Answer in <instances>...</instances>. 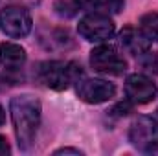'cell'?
<instances>
[{
    "label": "cell",
    "mask_w": 158,
    "mask_h": 156,
    "mask_svg": "<svg viewBox=\"0 0 158 156\" xmlns=\"http://www.w3.org/2000/svg\"><path fill=\"white\" fill-rule=\"evenodd\" d=\"M9 112H11V121H13L19 147L22 151H30L31 145L35 143L40 127L42 107H40L39 97L31 94L15 96L9 101Z\"/></svg>",
    "instance_id": "cell-1"
},
{
    "label": "cell",
    "mask_w": 158,
    "mask_h": 156,
    "mask_svg": "<svg viewBox=\"0 0 158 156\" xmlns=\"http://www.w3.org/2000/svg\"><path fill=\"white\" fill-rule=\"evenodd\" d=\"M83 77L81 66L76 63H63V61H46L40 63L37 68V79L52 90H66L70 83H77Z\"/></svg>",
    "instance_id": "cell-2"
},
{
    "label": "cell",
    "mask_w": 158,
    "mask_h": 156,
    "mask_svg": "<svg viewBox=\"0 0 158 156\" xmlns=\"http://www.w3.org/2000/svg\"><path fill=\"white\" fill-rule=\"evenodd\" d=\"M129 142L145 154H158V121L149 116H138L129 129Z\"/></svg>",
    "instance_id": "cell-3"
},
{
    "label": "cell",
    "mask_w": 158,
    "mask_h": 156,
    "mask_svg": "<svg viewBox=\"0 0 158 156\" xmlns=\"http://www.w3.org/2000/svg\"><path fill=\"white\" fill-rule=\"evenodd\" d=\"M33 28L31 15L22 6H6L0 9V30L11 39L26 37Z\"/></svg>",
    "instance_id": "cell-4"
},
{
    "label": "cell",
    "mask_w": 158,
    "mask_h": 156,
    "mask_svg": "<svg viewBox=\"0 0 158 156\" xmlns=\"http://www.w3.org/2000/svg\"><path fill=\"white\" fill-rule=\"evenodd\" d=\"M77 31L79 35L85 40L90 42H103V40L110 39L116 31V26L112 22V18L105 13L94 11L85 15L77 24Z\"/></svg>",
    "instance_id": "cell-5"
},
{
    "label": "cell",
    "mask_w": 158,
    "mask_h": 156,
    "mask_svg": "<svg viewBox=\"0 0 158 156\" xmlns=\"http://www.w3.org/2000/svg\"><path fill=\"white\" fill-rule=\"evenodd\" d=\"M90 64L96 72L107 76H121L127 70V61L114 46L101 44L90 51Z\"/></svg>",
    "instance_id": "cell-6"
},
{
    "label": "cell",
    "mask_w": 158,
    "mask_h": 156,
    "mask_svg": "<svg viewBox=\"0 0 158 156\" xmlns=\"http://www.w3.org/2000/svg\"><path fill=\"white\" fill-rule=\"evenodd\" d=\"M76 94L81 101L90 105H99L105 101H110L116 96L114 83H109L105 79H86L81 77L76 86Z\"/></svg>",
    "instance_id": "cell-7"
},
{
    "label": "cell",
    "mask_w": 158,
    "mask_h": 156,
    "mask_svg": "<svg viewBox=\"0 0 158 156\" xmlns=\"http://www.w3.org/2000/svg\"><path fill=\"white\" fill-rule=\"evenodd\" d=\"M125 96L131 103L145 105V103H151L158 96V88L153 83V79H149L147 76L132 74L125 81Z\"/></svg>",
    "instance_id": "cell-8"
},
{
    "label": "cell",
    "mask_w": 158,
    "mask_h": 156,
    "mask_svg": "<svg viewBox=\"0 0 158 156\" xmlns=\"http://www.w3.org/2000/svg\"><path fill=\"white\" fill-rule=\"evenodd\" d=\"M119 44H121L129 53L140 57V55L149 53V44H151V40L142 33V30H136V28L127 26V28H123V30L119 31Z\"/></svg>",
    "instance_id": "cell-9"
},
{
    "label": "cell",
    "mask_w": 158,
    "mask_h": 156,
    "mask_svg": "<svg viewBox=\"0 0 158 156\" xmlns=\"http://www.w3.org/2000/svg\"><path fill=\"white\" fill-rule=\"evenodd\" d=\"M26 63V50L15 42H0V64L6 70H19Z\"/></svg>",
    "instance_id": "cell-10"
},
{
    "label": "cell",
    "mask_w": 158,
    "mask_h": 156,
    "mask_svg": "<svg viewBox=\"0 0 158 156\" xmlns=\"http://www.w3.org/2000/svg\"><path fill=\"white\" fill-rule=\"evenodd\" d=\"M140 30L149 40L158 42V13L156 11L145 13L140 18Z\"/></svg>",
    "instance_id": "cell-11"
},
{
    "label": "cell",
    "mask_w": 158,
    "mask_h": 156,
    "mask_svg": "<svg viewBox=\"0 0 158 156\" xmlns=\"http://www.w3.org/2000/svg\"><path fill=\"white\" fill-rule=\"evenodd\" d=\"M123 7V0H98L96 11L99 13H118Z\"/></svg>",
    "instance_id": "cell-12"
},
{
    "label": "cell",
    "mask_w": 158,
    "mask_h": 156,
    "mask_svg": "<svg viewBox=\"0 0 158 156\" xmlns=\"http://www.w3.org/2000/svg\"><path fill=\"white\" fill-rule=\"evenodd\" d=\"M74 2H76L77 9H94L96 11V7H98V0H74Z\"/></svg>",
    "instance_id": "cell-13"
},
{
    "label": "cell",
    "mask_w": 158,
    "mask_h": 156,
    "mask_svg": "<svg viewBox=\"0 0 158 156\" xmlns=\"http://www.w3.org/2000/svg\"><path fill=\"white\" fill-rule=\"evenodd\" d=\"M112 112H114L116 116H127V114L131 112V105H129V103H119V105H116V107L112 109Z\"/></svg>",
    "instance_id": "cell-14"
},
{
    "label": "cell",
    "mask_w": 158,
    "mask_h": 156,
    "mask_svg": "<svg viewBox=\"0 0 158 156\" xmlns=\"http://www.w3.org/2000/svg\"><path fill=\"white\" fill-rule=\"evenodd\" d=\"M53 154H77V156H81L83 154V151H79V149H72V147H63V149H57Z\"/></svg>",
    "instance_id": "cell-15"
},
{
    "label": "cell",
    "mask_w": 158,
    "mask_h": 156,
    "mask_svg": "<svg viewBox=\"0 0 158 156\" xmlns=\"http://www.w3.org/2000/svg\"><path fill=\"white\" fill-rule=\"evenodd\" d=\"M11 153V149H9V143H7V140L4 138V136H0V156H6Z\"/></svg>",
    "instance_id": "cell-16"
},
{
    "label": "cell",
    "mask_w": 158,
    "mask_h": 156,
    "mask_svg": "<svg viewBox=\"0 0 158 156\" xmlns=\"http://www.w3.org/2000/svg\"><path fill=\"white\" fill-rule=\"evenodd\" d=\"M6 123V112H4V107L0 105V127Z\"/></svg>",
    "instance_id": "cell-17"
}]
</instances>
